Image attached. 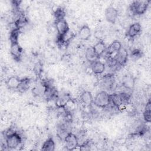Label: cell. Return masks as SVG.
I'll return each instance as SVG.
<instances>
[{
    "label": "cell",
    "instance_id": "obj_1",
    "mask_svg": "<svg viewBox=\"0 0 151 151\" xmlns=\"http://www.w3.org/2000/svg\"><path fill=\"white\" fill-rule=\"evenodd\" d=\"M6 146L8 149H15L19 147L22 142L20 134L12 127H9L4 134Z\"/></svg>",
    "mask_w": 151,
    "mask_h": 151
},
{
    "label": "cell",
    "instance_id": "obj_2",
    "mask_svg": "<svg viewBox=\"0 0 151 151\" xmlns=\"http://www.w3.org/2000/svg\"><path fill=\"white\" fill-rule=\"evenodd\" d=\"M150 1H134L130 5L129 9L134 15L144 14L150 4Z\"/></svg>",
    "mask_w": 151,
    "mask_h": 151
},
{
    "label": "cell",
    "instance_id": "obj_3",
    "mask_svg": "<svg viewBox=\"0 0 151 151\" xmlns=\"http://www.w3.org/2000/svg\"><path fill=\"white\" fill-rule=\"evenodd\" d=\"M93 103L96 106L101 109H106L110 106V94L105 90L99 91L94 98Z\"/></svg>",
    "mask_w": 151,
    "mask_h": 151
},
{
    "label": "cell",
    "instance_id": "obj_4",
    "mask_svg": "<svg viewBox=\"0 0 151 151\" xmlns=\"http://www.w3.org/2000/svg\"><path fill=\"white\" fill-rule=\"evenodd\" d=\"M55 27L57 32V39L63 38L70 32L69 26L65 19L55 21Z\"/></svg>",
    "mask_w": 151,
    "mask_h": 151
},
{
    "label": "cell",
    "instance_id": "obj_5",
    "mask_svg": "<svg viewBox=\"0 0 151 151\" xmlns=\"http://www.w3.org/2000/svg\"><path fill=\"white\" fill-rule=\"evenodd\" d=\"M64 146L67 150H73L79 146L77 137L76 134L72 132L69 133L64 139Z\"/></svg>",
    "mask_w": 151,
    "mask_h": 151
},
{
    "label": "cell",
    "instance_id": "obj_6",
    "mask_svg": "<svg viewBox=\"0 0 151 151\" xmlns=\"http://www.w3.org/2000/svg\"><path fill=\"white\" fill-rule=\"evenodd\" d=\"M10 54L12 57L16 61H19L23 54V48L19 45L18 42L11 43Z\"/></svg>",
    "mask_w": 151,
    "mask_h": 151
},
{
    "label": "cell",
    "instance_id": "obj_7",
    "mask_svg": "<svg viewBox=\"0 0 151 151\" xmlns=\"http://www.w3.org/2000/svg\"><path fill=\"white\" fill-rule=\"evenodd\" d=\"M118 17V11L114 6L110 5L105 10V18L107 22L115 24Z\"/></svg>",
    "mask_w": 151,
    "mask_h": 151
},
{
    "label": "cell",
    "instance_id": "obj_8",
    "mask_svg": "<svg viewBox=\"0 0 151 151\" xmlns=\"http://www.w3.org/2000/svg\"><path fill=\"white\" fill-rule=\"evenodd\" d=\"M114 58L119 65L120 67L124 66L126 64L128 59V52L127 50L124 47H122L115 54Z\"/></svg>",
    "mask_w": 151,
    "mask_h": 151
},
{
    "label": "cell",
    "instance_id": "obj_9",
    "mask_svg": "<svg viewBox=\"0 0 151 151\" xmlns=\"http://www.w3.org/2000/svg\"><path fill=\"white\" fill-rule=\"evenodd\" d=\"M71 100V96L68 93L58 94L55 99V104L58 108H65L66 106Z\"/></svg>",
    "mask_w": 151,
    "mask_h": 151
},
{
    "label": "cell",
    "instance_id": "obj_10",
    "mask_svg": "<svg viewBox=\"0 0 151 151\" xmlns=\"http://www.w3.org/2000/svg\"><path fill=\"white\" fill-rule=\"evenodd\" d=\"M114 80L113 74L109 73L104 76L101 80V86L104 89L103 90H110L114 84Z\"/></svg>",
    "mask_w": 151,
    "mask_h": 151
},
{
    "label": "cell",
    "instance_id": "obj_11",
    "mask_svg": "<svg viewBox=\"0 0 151 151\" xmlns=\"http://www.w3.org/2000/svg\"><path fill=\"white\" fill-rule=\"evenodd\" d=\"M142 31V26L139 22H134L131 24L126 32V36L129 38H134Z\"/></svg>",
    "mask_w": 151,
    "mask_h": 151
},
{
    "label": "cell",
    "instance_id": "obj_12",
    "mask_svg": "<svg viewBox=\"0 0 151 151\" xmlns=\"http://www.w3.org/2000/svg\"><path fill=\"white\" fill-rule=\"evenodd\" d=\"M122 47V45L121 42L118 40H114L106 48V53L107 55L111 57L113 54H116Z\"/></svg>",
    "mask_w": 151,
    "mask_h": 151
},
{
    "label": "cell",
    "instance_id": "obj_13",
    "mask_svg": "<svg viewBox=\"0 0 151 151\" xmlns=\"http://www.w3.org/2000/svg\"><path fill=\"white\" fill-rule=\"evenodd\" d=\"M91 68L95 74L100 75L104 72L106 70V65L102 61L97 60L91 63Z\"/></svg>",
    "mask_w": 151,
    "mask_h": 151
},
{
    "label": "cell",
    "instance_id": "obj_14",
    "mask_svg": "<svg viewBox=\"0 0 151 151\" xmlns=\"http://www.w3.org/2000/svg\"><path fill=\"white\" fill-rule=\"evenodd\" d=\"M91 35V29L87 24H84L81 26L78 31V37L80 40L83 41L88 40Z\"/></svg>",
    "mask_w": 151,
    "mask_h": 151
},
{
    "label": "cell",
    "instance_id": "obj_15",
    "mask_svg": "<svg viewBox=\"0 0 151 151\" xmlns=\"http://www.w3.org/2000/svg\"><path fill=\"white\" fill-rule=\"evenodd\" d=\"M21 78L17 76H12L9 77L6 81V86L8 89L17 90Z\"/></svg>",
    "mask_w": 151,
    "mask_h": 151
},
{
    "label": "cell",
    "instance_id": "obj_16",
    "mask_svg": "<svg viewBox=\"0 0 151 151\" xmlns=\"http://www.w3.org/2000/svg\"><path fill=\"white\" fill-rule=\"evenodd\" d=\"M93 50L96 54V55L99 58L102 55H104V54L106 52V48L105 43L102 40H99L93 47Z\"/></svg>",
    "mask_w": 151,
    "mask_h": 151
},
{
    "label": "cell",
    "instance_id": "obj_17",
    "mask_svg": "<svg viewBox=\"0 0 151 151\" xmlns=\"http://www.w3.org/2000/svg\"><path fill=\"white\" fill-rule=\"evenodd\" d=\"M81 101L86 106H91L93 104L94 98L91 93L89 91H84L81 93L80 97Z\"/></svg>",
    "mask_w": 151,
    "mask_h": 151
},
{
    "label": "cell",
    "instance_id": "obj_18",
    "mask_svg": "<svg viewBox=\"0 0 151 151\" xmlns=\"http://www.w3.org/2000/svg\"><path fill=\"white\" fill-rule=\"evenodd\" d=\"M31 80L29 78L25 77L21 78L19 86L17 88V91L21 93H25L30 87Z\"/></svg>",
    "mask_w": 151,
    "mask_h": 151
},
{
    "label": "cell",
    "instance_id": "obj_19",
    "mask_svg": "<svg viewBox=\"0 0 151 151\" xmlns=\"http://www.w3.org/2000/svg\"><path fill=\"white\" fill-rule=\"evenodd\" d=\"M134 78L131 75H126L122 79V85L126 89L132 90L134 87Z\"/></svg>",
    "mask_w": 151,
    "mask_h": 151
},
{
    "label": "cell",
    "instance_id": "obj_20",
    "mask_svg": "<svg viewBox=\"0 0 151 151\" xmlns=\"http://www.w3.org/2000/svg\"><path fill=\"white\" fill-rule=\"evenodd\" d=\"M55 147V143L52 137H49L42 143L41 150L43 151H54Z\"/></svg>",
    "mask_w": 151,
    "mask_h": 151
},
{
    "label": "cell",
    "instance_id": "obj_21",
    "mask_svg": "<svg viewBox=\"0 0 151 151\" xmlns=\"http://www.w3.org/2000/svg\"><path fill=\"white\" fill-rule=\"evenodd\" d=\"M110 105H111L112 107L119 109H120V107L122 106L119 93H114L110 94Z\"/></svg>",
    "mask_w": 151,
    "mask_h": 151
},
{
    "label": "cell",
    "instance_id": "obj_22",
    "mask_svg": "<svg viewBox=\"0 0 151 151\" xmlns=\"http://www.w3.org/2000/svg\"><path fill=\"white\" fill-rule=\"evenodd\" d=\"M85 57L86 60L90 63L99 59L96 55L93 47H89L86 49L85 52Z\"/></svg>",
    "mask_w": 151,
    "mask_h": 151
},
{
    "label": "cell",
    "instance_id": "obj_23",
    "mask_svg": "<svg viewBox=\"0 0 151 151\" xmlns=\"http://www.w3.org/2000/svg\"><path fill=\"white\" fill-rule=\"evenodd\" d=\"M143 119L147 123H150L151 121V101L149 99L145 107V109L143 113Z\"/></svg>",
    "mask_w": 151,
    "mask_h": 151
},
{
    "label": "cell",
    "instance_id": "obj_24",
    "mask_svg": "<svg viewBox=\"0 0 151 151\" xmlns=\"http://www.w3.org/2000/svg\"><path fill=\"white\" fill-rule=\"evenodd\" d=\"M120 99L123 106H126L130 103L131 101V96L127 92L122 91L119 93Z\"/></svg>",
    "mask_w": 151,
    "mask_h": 151
},
{
    "label": "cell",
    "instance_id": "obj_25",
    "mask_svg": "<svg viewBox=\"0 0 151 151\" xmlns=\"http://www.w3.org/2000/svg\"><path fill=\"white\" fill-rule=\"evenodd\" d=\"M20 29L17 28L16 27L14 28L9 32V41L11 43L18 42V38L19 36Z\"/></svg>",
    "mask_w": 151,
    "mask_h": 151
},
{
    "label": "cell",
    "instance_id": "obj_26",
    "mask_svg": "<svg viewBox=\"0 0 151 151\" xmlns=\"http://www.w3.org/2000/svg\"><path fill=\"white\" fill-rule=\"evenodd\" d=\"M54 16L55 21L61 19H65V9L62 7L57 8L54 12Z\"/></svg>",
    "mask_w": 151,
    "mask_h": 151
},
{
    "label": "cell",
    "instance_id": "obj_27",
    "mask_svg": "<svg viewBox=\"0 0 151 151\" xmlns=\"http://www.w3.org/2000/svg\"><path fill=\"white\" fill-rule=\"evenodd\" d=\"M143 52L139 49H134L131 52V57L134 60H137L142 57Z\"/></svg>",
    "mask_w": 151,
    "mask_h": 151
},
{
    "label": "cell",
    "instance_id": "obj_28",
    "mask_svg": "<svg viewBox=\"0 0 151 151\" xmlns=\"http://www.w3.org/2000/svg\"><path fill=\"white\" fill-rule=\"evenodd\" d=\"M34 70L35 72L37 74H38L39 76L41 74V72H42V68H41V65L40 63H37L35 65V67H34Z\"/></svg>",
    "mask_w": 151,
    "mask_h": 151
}]
</instances>
